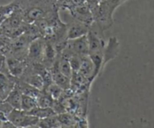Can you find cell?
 I'll return each instance as SVG.
<instances>
[{
	"mask_svg": "<svg viewBox=\"0 0 154 128\" xmlns=\"http://www.w3.org/2000/svg\"><path fill=\"white\" fill-rule=\"evenodd\" d=\"M57 63L60 72H62L66 76L72 78V74H73V70H72V68L71 66L70 63H69V59L64 57L60 54H58V56H57Z\"/></svg>",
	"mask_w": 154,
	"mask_h": 128,
	"instance_id": "obj_13",
	"label": "cell"
},
{
	"mask_svg": "<svg viewBox=\"0 0 154 128\" xmlns=\"http://www.w3.org/2000/svg\"><path fill=\"white\" fill-rule=\"evenodd\" d=\"M17 78L0 73V97L5 100L16 84Z\"/></svg>",
	"mask_w": 154,
	"mask_h": 128,
	"instance_id": "obj_10",
	"label": "cell"
},
{
	"mask_svg": "<svg viewBox=\"0 0 154 128\" xmlns=\"http://www.w3.org/2000/svg\"><path fill=\"white\" fill-rule=\"evenodd\" d=\"M105 1V0H99V2H104Z\"/></svg>",
	"mask_w": 154,
	"mask_h": 128,
	"instance_id": "obj_27",
	"label": "cell"
},
{
	"mask_svg": "<svg viewBox=\"0 0 154 128\" xmlns=\"http://www.w3.org/2000/svg\"><path fill=\"white\" fill-rule=\"evenodd\" d=\"M114 11L105 2L99 3L97 11L94 14V23L97 26L101 33L108 30L114 23L113 14Z\"/></svg>",
	"mask_w": 154,
	"mask_h": 128,
	"instance_id": "obj_3",
	"label": "cell"
},
{
	"mask_svg": "<svg viewBox=\"0 0 154 128\" xmlns=\"http://www.w3.org/2000/svg\"><path fill=\"white\" fill-rule=\"evenodd\" d=\"M12 2L28 23L59 14L57 0H13Z\"/></svg>",
	"mask_w": 154,
	"mask_h": 128,
	"instance_id": "obj_1",
	"label": "cell"
},
{
	"mask_svg": "<svg viewBox=\"0 0 154 128\" xmlns=\"http://www.w3.org/2000/svg\"><path fill=\"white\" fill-rule=\"evenodd\" d=\"M38 127L42 128H56V127H62L61 123L57 114L49 116L45 118H42L39 120Z\"/></svg>",
	"mask_w": 154,
	"mask_h": 128,
	"instance_id": "obj_14",
	"label": "cell"
},
{
	"mask_svg": "<svg viewBox=\"0 0 154 128\" xmlns=\"http://www.w3.org/2000/svg\"><path fill=\"white\" fill-rule=\"evenodd\" d=\"M2 127L3 128H15L16 126H14L13 123L11 121H10L9 120H4L2 122Z\"/></svg>",
	"mask_w": 154,
	"mask_h": 128,
	"instance_id": "obj_25",
	"label": "cell"
},
{
	"mask_svg": "<svg viewBox=\"0 0 154 128\" xmlns=\"http://www.w3.org/2000/svg\"><path fill=\"white\" fill-rule=\"evenodd\" d=\"M85 2L87 3L89 8L90 9L91 12L93 13V15L94 16L99 6V3H100L99 0H85Z\"/></svg>",
	"mask_w": 154,
	"mask_h": 128,
	"instance_id": "obj_23",
	"label": "cell"
},
{
	"mask_svg": "<svg viewBox=\"0 0 154 128\" xmlns=\"http://www.w3.org/2000/svg\"><path fill=\"white\" fill-rule=\"evenodd\" d=\"M78 72L91 82L96 78V76L99 75L93 60L89 55L82 57V63Z\"/></svg>",
	"mask_w": 154,
	"mask_h": 128,
	"instance_id": "obj_8",
	"label": "cell"
},
{
	"mask_svg": "<svg viewBox=\"0 0 154 128\" xmlns=\"http://www.w3.org/2000/svg\"><path fill=\"white\" fill-rule=\"evenodd\" d=\"M69 63L74 72H78L82 63V57L79 55H73L69 58Z\"/></svg>",
	"mask_w": 154,
	"mask_h": 128,
	"instance_id": "obj_21",
	"label": "cell"
},
{
	"mask_svg": "<svg viewBox=\"0 0 154 128\" xmlns=\"http://www.w3.org/2000/svg\"><path fill=\"white\" fill-rule=\"evenodd\" d=\"M120 43L117 38L111 37L109 39L108 43L104 48V60H103V67L108 61L114 59L118 54Z\"/></svg>",
	"mask_w": 154,
	"mask_h": 128,
	"instance_id": "obj_11",
	"label": "cell"
},
{
	"mask_svg": "<svg viewBox=\"0 0 154 128\" xmlns=\"http://www.w3.org/2000/svg\"><path fill=\"white\" fill-rule=\"evenodd\" d=\"M22 96V92L20 91V90L18 88V87L16 85V84H15L13 90L10 92V93H9L8 96L6 97L5 101L7 102L8 104H10V105L13 107V108H15V109H21Z\"/></svg>",
	"mask_w": 154,
	"mask_h": 128,
	"instance_id": "obj_12",
	"label": "cell"
},
{
	"mask_svg": "<svg viewBox=\"0 0 154 128\" xmlns=\"http://www.w3.org/2000/svg\"><path fill=\"white\" fill-rule=\"evenodd\" d=\"M71 15L73 18L91 27L94 23V17L93 13L89 8L87 3L84 2L69 10Z\"/></svg>",
	"mask_w": 154,
	"mask_h": 128,
	"instance_id": "obj_6",
	"label": "cell"
},
{
	"mask_svg": "<svg viewBox=\"0 0 154 128\" xmlns=\"http://www.w3.org/2000/svg\"><path fill=\"white\" fill-rule=\"evenodd\" d=\"M14 8V5L12 2L5 5H0V24L11 13Z\"/></svg>",
	"mask_w": 154,
	"mask_h": 128,
	"instance_id": "obj_20",
	"label": "cell"
},
{
	"mask_svg": "<svg viewBox=\"0 0 154 128\" xmlns=\"http://www.w3.org/2000/svg\"><path fill=\"white\" fill-rule=\"evenodd\" d=\"M45 90H46L52 96V97L54 99H60L63 96L65 91H66V90H63V88H61L60 86H58L54 82L51 83Z\"/></svg>",
	"mask_w": 154,
	"mask_h": 128,
	"instance_id": "obj_19",
	"label": "cell"
},
{
	"mask_svg": "<svg viewBox=\"0 0 154 128\" xmlns=\"http://www.w3.org/2000/svg\"><path fill=\"white\" fill-rule=\"evenodd\" d=\"M125 1L126 0H105L104 2L109 6L110 8H111L114 11L115 9Z\"/></svg>",
	"mask_w": 154,
	"mask_h": 128,
	"instance_id": "obj_24",
	"label": "cell"
},
{
	"mask_svg": "<svg viewBox=\"0 0 154 128\" xmlns=\"http://www.w3.org/2000/svg\"><path fill=\"white\" fill-rule=\"evenodd\" d=\"M57 115H58L59 120L61 123L62 126H66V127H72V126L73 127L78 124V122L77 121L76 119L67 111L63 113V114H57Z\"/></svg>",
	"mask_w": 154,
	"mask_h": 128,
	"instance_id": "obj_18",
	"label": "cell"
},
{
	"mask_svg": "<svg viewBox=\"0 0 154 128\" xmlns=\"http://www.w3.org/2000/svg\"><path fill=\"white\" fill-rule=\"evenodd\" d=\"M8 120L11 121L16 127H38L40 119L21 109L14 108L8 115Z\"/></svg>",
	"mask_w": 154,
	"mask_h": 128,
	"instance_id": "obj_4",
	"label": "cell"
},
{
	"mask_svg": "<svg viewBox=\"0 0 154 128\" xmlns=\"http://www.w3.org/2000/svg\"><path fill=\"white\" fill-rule=\"evenodd\" d=\"M37 106H38V105L37 104L36 98L31 96H28V95L23 94L22 102H21V110L26 111V112H29Z\"/></svg>",
	"mask_w": 154,
	"mask_h": 128,
	"instance_id": "obj_16",
	"label": "cell"
},
{
	"mask_svg": "<svg viewBox=\"0 0 154 128\" xmlns=\"http://www.w3.org/2000/svg\"><path fill=\"white\" fill-rule=\"evenodd\" d=\"M45 45H46V40L43 37L35 39L30 43L26 58V62L28 64L42 63Z\"/></svg>",
	"mask_w": 154,
	"mask_h": 128,
	"instance_id": "obj_5",
	"label": "cell"
},
{
	"mask_svg": "<svg viewBox=\"0 0 154 128\" xmlns=\"http://www.w3.org/2000/svg\"><path fill=\"white\" fill-rule=\"evenodd\" d=\"M28 114L34 115L35 117H38L39 119L45 118L49 116L54 115V114H57L54 112V109L51 107H48V108H42V107L37 106L35 108L32 110V111H29V112H26Z\"/></svg>",
	"mask_w": 154,
	"mask_h": 128,
	"instance_id": "obj_17",
	"label": "cell"
},
{
	"mask_svg": "<svg viewBox=\"0 0 154 128\" xmlns=\"http://www.w3.org/2000/svg\"><path fill=\"white\" fill-rule=\"evenodd\" d=\"M36 101H37V104L39 107L48 108V107H52L54 99L46 90L44 89V90H41L38 96L36 97Z\"/></svg>",
	"mask_w": 154,
	"mask_h": 128,
	"instance_id": "obj_15",
	"label": "cell"
},
{
	"mask_svg": "<svg viewBox=\"0 0 154 128\" xmlns=\"http://www.w3.org/2000/svg\"><path fill=\"white\" fill-rule=\"evenodd\" d=\"M3 101H4V100H3V99H2L1 97H0V105H2V102H3Z\"/></svg>",
	"mask_w": 154,
	"mask_h": 128,
	"instance_id": "obj_26",
	"label": "cell"
},
{
	"mask_svg": "<svg viewBox=\"0 0 154 128\" xmlns=\"http://www.w3.org/2000/svg\"><path fill=\"white\" fill-rule=\"evenodd\" d=\"M66 24H67V36L69 39H76L87 35L90 28V26L75 18H73V20Z\"/></svg>",
	"mask_w": 154,
	"mask_h": 128,
	"instance_id": "obj_7",
	"label": "cell"
},
{
	"mask_svg": "<svg viewBox=\"0 0 154 128\" xmlns=\"http://www.w3.org/2000/svg\"><path fill=\"white\" fill-rule=\"evenodd\" d=\"M0 73L6 75H11L9 72L7 57L3 54H0Z\"/></svg>",
	"mask_w": 154,
	"mask_h": 128,
	"instance_id": "obj_22",
	"label": "cell"
},
{
	"mask_svg": "<svg viewBox=\"0 0 154 128\" xmlns=\"http://www.w3.org/2000/svg\"><path fill=\"white\" fill-rule=\"evenodd\" d=\"M62 56L69 59L73 55H89V41L87 35L76 39H69L64 49L60 53Z\"/></svg>",
	"mask_w": 154,
	"mask_h": 128,
	"instance_id": "obj_2",
	"label": "cell"
},
{
	"mask_svg": "<svg viewBox=\"0 0 154 128\" xmlns=\"http://www.w3.org/2000/svg\"><path fill=\"white\" fill-rule=\"evenodd\" d=\"M6 57H7L8 66L10 74L15 78H20L23 75L28 65L26 60H19L11 56Z\"/></svg>",
	"mask_w": 154,
	"mask_h": 128,
	"instance_id": "obj_9",
	"label": "cell"
}]
</instances>
